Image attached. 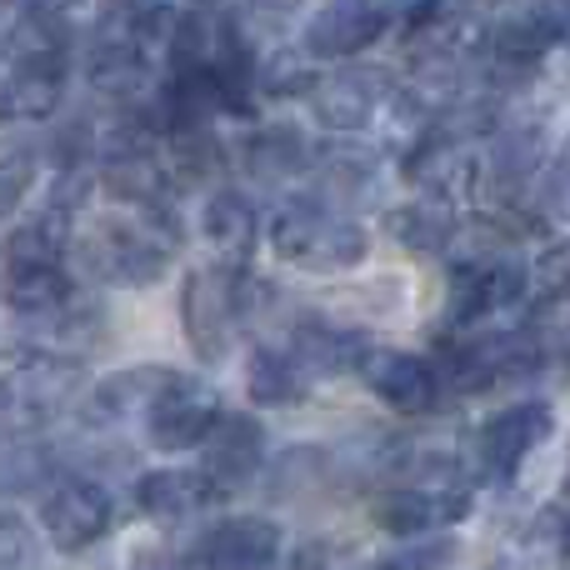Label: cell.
Wrapping results in <instances>:
<instances>
[{"label": "cell", "instance_id": "obj_1", "mask_svg": "<svg viewBox=\"0 0 570 570\" xmlns=\"http://www.w3.org/2000/svg\"><path fill=\"white\" fill-rule=\"evenodd\" d=\"M271 250L285 266L315 271V276H335L365 261L371 236L351 210H331L311 196H295L271 216Z\"/></svg>", "mask_w": 570, "mask_h": 570}, {"label": "cell", "instance_id": "obj_2", "mask_svg": "<svg viewBox=\"0 0 570 570\" xmlns=\"http://www.w3.org/2000/svg\"><path fill=\"white\" fill-rule=\"evenodd\" d=\"M86 385V365L76 355H56V351H10L6 361V425L10 435L40 425L46 415L66 411Z\"/></svg>", "mask_w": 570, "mask_h": 570}, {"label": "cell", "instance_id": "obj_3", "mask_svg": "<svg viewBox=\"0 0 570 570\" xmlns=\"http://www.w3.org/2000/svg\"><path fill=\"white\" fill-rule=\"evenodd\" d=\"M80 261L90 276L116 281L126 291H146L166 276L170 246L160 236H150L146 226H126V220H96L80 236Z\"/></svg>", "mask_w": 570, "mask_h": 570}, {"label": "cell", "instance_id": "obj_4", "mask_svg": "<svg viewBox=\"0 0 570 570\" xmlns=\"http://www.w3.org/2000/svg\"><path fill=\"white\" fill-rule=\"evenodd\" d=\"M220 395L216 385L196 381V375L170 371V381L160 385V395L146 411V435L156 451H196L210 441V431L220 425Z\"/></svg>", "mask_w": 570, "mask_h": 570}, {"label": "cell", "instance_id": "obj_5", "mask_svg": "<svg viewBox=\"0 0 570 570\" xmlns=\"http://www.w3.org/2000/svg\"><path fill=\"white\" fill-rule=\"evenodd\" d=\"M40 525H46V541L66 556H80L90 546H100L116 525V505H110L106 485H96L90 475H66L46 491L40 501Z\"/></svg>", "mask_w": 570, "mask_h": 570}, {"label": "cell", "instance_id": "obj_6", "mask_svg": "<svg viewBox=\"0 0 570 570\" xmlns=\"http://www.w3.org/2000/svg\"><path fill=\"white\" fill-rule=\"evenodd\" d=\"M236 276L240 266H206L190 271L180 285V325H186V341L200 361H220L230 345L240 311H236Z\"/></svg>", "mask_w": 570, "mask_h": 570}, {"label": "cell", "instance_id": "obj_7", "mask_svg": "<svg viewBox=\"0 0 570 570\" xmlns=\"http://www.w3.org/2000/svg\"><path fill=\"white\" fill-rule=\"evenodd\" d=\"M566 36V20L556 6H531L515 10V16L495 20L491 36H485V60H491V80L495 86H521L525 76H535L551 46Z\"/></svg>", "mask_w": 570, "mask_h": 570}, {"label": "cell", "instance_id": "obj_8", "mask_svg": "<svg viewBox=\"0 0 570 570\" xmlns=\"http://www.w3.org/2000/svg\"><path fill=\"white\" fill-rule=\"evenodd\" d=\"M391 96H395V80L381 66H345L311 90V116L321 130L355 136V130H365L381 116V106Z\"/></svg>", "mask_w": 570, "mask_h": 570}, {"label": "cell", "instance_id": "obj_9", "mask_svg": "<svg viewBox=\"0 0 570 570\" xmlns=\"http://www.w3.org/2000/svg\"><path fill=\"white\" fill-rule=\"evenodd\" d=\"M546 435H551V405L515 401L481 421V431H475V465L491 481H511Z\"/></svg>", "mask_w": 570, "mask_h": 570}, {"label": "cell", "instance_id": "obj_10", "mask_svg": "<svg viewBox=\"0 0 570 570\" xmlns=\"http://www.w3.org/2000/svg\"><path fill=\"white\" fill-rule=\"evenodd\" d=\"M401 176L411 180L421 196L451 200L455 206V196H471V190L481 186V156H475V146H465V140H451V136H441V130H425L421 140L405 146Z\"/></svg>", "mask_w": 570, "mask_h": 570}, {"label": "cell", "instance_id": "obj_11", "mask_svg": "<svg viewBox=\"0 0 570 570\" xmlns=\"http://www.w3.org/2000/svg\"><path fill=\"white\" fill-rule=\"evenodd\" d=\"M531 276L515 261H461L451 266V285H445V305H451L455 325H471L491 311H511L525 301Z\"/></svg>", "mask_w": 570, "mask_h": 570}, {"label": "cell", "instance_id": "obj_12", "mask_svg": "<svg viewBox=\"0 0 570 570\" xmlns=\"http://www.w3.org/2000/svg\"><path fill=\"white\" fill-rule=\"evenodd\" d=\"M361 381L371 385L375 401H385L395 415H425L441 401V375L425 355L411 351H371L361 365Z\"/></svg>", "mask_w": 570, "mask_h": 570}, {"label": "cell", "instance_id": "obj_13", "mask_svg": "<svg viewBox=\"0 0 570 570\" xmlns=\"http://www.w3.org/2000/svg\"><path fill=\"white\" fill-rule=\"evenodd\" d=\"M385 26H391V16L375 0H331L305 26V50L315 60H351L365 46H375L385 36Z\"/></svg>", "mask_w": 570, "mask_h": 570}, {"label": "cell", "instance_id": "obj_14", "mask_svg": "<svg viewBox=\"0 0 570 570\" xmlns=\"http://www.w3.org/2000/svg\"><path fill=\"white\" fill-rule=\"evenodd\" d=\"M196 566L206 570H281V525L266 515H236L216 525L200 546Z\"/></svg>", "mask_w": 570, "mask_h": 570}, {"label": "cell", "instance_id": "obj_15", "mask_svg": "<svg viewBox=\"0 0 570 570\" xmlns=\"http://www.w3.org/2000/svg\"><path fill=\"white\" fill-rule=\"evenodd\" d=\"M226 495L230 491L206 465H190V471H150L136 481V505L150 521H186V515L206 511V505H220Z\"/></svg>", "mask_w": 570, "mask_h": 570}, {"label": "cell", "instance_id": "obj_16", "mask_svg": "<svg viewBox=\"0 0 570 570\" xmlns=\"http://www.w3.org/2000/svg\"><path fill=\"white\" fill-rule=\"evenodd\" d=\"M200 451H206V471L226 491H240L266 461V431H261L256 415H220V425L210 431V441Z\"/></svg>", "mask_w": 570, "mask_h": 570}, {"label": "cell", "instance_id": "obj_17", "mask_svg": "<svg viewBox=\"0 0 570 570\" xmlns=\"http://www.w3.org/2000/svg\"><path fill=\"white\" fill-rule=\"evenodd\" d=\"M146 60L150 56L130 36H110V30H100L86 50V80L100 90V96L120 100V106H136L140 90H146V80H150Z\"/></svg>", "mask_w": 570, "mask_h": 570}, {"label": "cell", "instance_id": "obj_18", "mask_svg": "<svg viewBox=\"0 0 570 570\" xmlns=\"http://www.w3.org/2000/svg\"><path fill=\"white\" fill-rule=\"evenodd\" d=\"M200 236L220 256V266H240L256 250V236H261V216L250 206V196H240L230 186L210 190L206 210H200Z\"/></svg>", "mask_w": 570, "mask_h": 570}, {"label": "cell", "instance_id": "obj_19", "mask_svg": "<svg viewBox=\"0 0 570 570\" xmlns=\"http://www.w3.org/2000/svg\"><path fill=\"white\" fill-rule=\"evenodd\" d=\"M240 160H246V170L256 180H266V186H285V180L311 176L321 156H315V146L291 126V120H281V126H261L256 136L246 140Z\"/></svg>", "mask_w": 570, "mask_h": 570}, {"label": "cell", "instance_id": "obj_20", "mask_svg": "<svg viewBox=\"0 0 570 570\" xmlns=\"http://www.w3.org/2000/svg\"><path fill=\"white\" fill-rule=\"evenodd\" d=\"M70 80V60H10L6 70V116L10 120H46L60 110Z\"/></svg>", "mask_w": 570, "mask_h": 570}, {"label": "cell", "instance_id": "obj_21", "mask_svg": "<svg viewBox=\"0 0 570 570\" xmlns=\"http://www.w3.org/2000/svg\"><path fill=\"white\" fill-rule=\"evenodd\" d=\"M291 351L305 371H321V375H345L371 361L375 345L365 341L361 331H345V325H331V321H301L291 335Z\"/></svg>", "mask_w": 570, "mask_h": 570}, {"label": "cell", "instance_id": "obj_22", "mask_svg": "<svg viewBox=\"0 0 570 570\" xmlns=\"http://www.w3.org/2000/svg\"><path fill=\"white\" fill-rule=\"evenodd\" d=\"M385 230H391V240H401L405 250H415V256H441L455 240V206L451 200H435V196H415L385 216Z\"/></svg>", "mask_w": 570, "mask_h": 570}, {"label": "cell", "instance_id": "obj_23", "mask_svg": "<svg viewBox=\"0 0 570 570\" xmlns=\"http://www.w3.org/2000/svg\"><path fill=\"white\" fill-rule=\"evenodd\" d=\"M66 246H70V216H60V210L46 206L36 220H20V226H10V236H6V276L60 266Z\"/></svg>", "mask_w": 570, "mask_h": 570}, {"label": "cell", "instance_id": "obj_24", "mask_svg": "<svg viewBox=\"0 0 570 570\" xmlns=\"http://www.w3.org/2000/svg\"><path fill=\"white\" fill-rule=\"evenodd\" d=\"M311 180H315V196L311 200H321V206H331V210H351L355 200L371 196L375 156H371V150H331V156L315 160Z\"/></svg>", "mask_w": 570, "mask_h": 570}, {"label": "cell", "instance_id": "obj_25", "mask_svg": "<svg viewBox=\"0 0 570 570\" xmlns=\"http://www.w3.org/2000/svg\"><path fill=\"white\" fill-rule=\"evenodd\" d=\"M375 525L395 541H421L431 525H445V511H441V491L431 485H395L375 501Z\"/></svg>", "mask_w": 570, "mask_h": 570}, {"label": "cell", "instance_id": "obj_26", "mask_svg": "<svg viewBox=\"0 0 570 570\" xmlns=\"http://www.w3.org/2000/svg\"><path fill=\"white\" fill-rule=\"evenodd\" d=\"M246 395L256 405H295L305 395V365L295 361V351L256 345L246 361Z\"/></svg>", "mask_w": 570, "mask_h": 570}, {"label": "cell", "instance_id": "obj_27", "mask_svg": "<svg viewBox=\"0 0 570 570\" xmlns=\"http://www.w3.org/2000/svg\"><path fill=\"white\" fill-rule=\"evenodd\" d=\"M166 381H170V365H130V371H116L96 385V411L106 421H126V415L146 421L150 401L160 395Z\"/></svg>", "mask_w": 570, "mask_h": 570}, {"label": "cell", "instance_id": "obj_28", "mask_svg": "<svg viewBox=\"0 0 570 570\" xmlns=\"http://www.w3.org/2000/svg\"><path fill=\"white\" fill-rule=\"evenodd\" d=\"M10 60H70V20L56 10L20 6L6 30Z\"/></svg>", "mask_w": 570, "mask_h": 570}, {"label": "cell", "instance_id": "obj_29", "mask_svg": "<svg viewBox=\"0 0 570 570\" xmlns=\"http://www.w3.org/2000/svg\"><path fill=\"white\" fill-rule=\"evenodd\" d=\"M6 305H10V315H20V321H36V315H60L70 305V276L60 266L6 276Z\"/></svg>", "mask_w": 570, "mask_h": 570}, {"label": "cell", "instance_id": "obj_30", "mask_svg": "<svg viewBox=\"0 0 570 570\" xmlns=\"http://www.w3.org/2000/svg\"><path fill=\"white\" fill-rule=\"evenodd\" d=\"M166 166H170V180H180V186H206V180L220 170L216 130L186 126V130H176V136H166Z\"/></svg>", "mask_w": 570, "mask_h": 570}, {"label": "cell", "instance_id": "obj_31", "mask_svg": "<svg viewBox=\"0 0 570 570\" xmlns=\"http://www.w3.org/2000/svg\"><path fill=\"white\" fill-rule=\"evenodd\" d=\"M311 60H315L311 50H276V56H266L261 60V96H281V100L305 96L311 100V90L321 86Z\"/></svg>", "mask_w": 570, "mask_h": 570}, {"label": "cell", "instance_id": "obj_32", "mask_svg": "<svg viewBox=\"0 0 570 570\" xmlns=\"http://www.w3.org/2000/svg\"><path fill=\"white\" fill-rule=\"evenodd\" d=\"M535 216L556 220V226H570V130L561 136V146L551 150L541 180H535Z\"/></svg>", "mask_w": 570, "mask_h": 570}, {"label": "cell", "instance_id": "obj_33", "mask_svg": "<svg viewBox=\"0 0 570 570\" xmlns=\"http://www.w3.org/2000/svg\"><path fill=\"white\" fill-rule=\"evenodd\" d=\"M325 471H331V461H325L315 445H295V451H285L276 461V471H271V495L295 501V495L315 491V485L325 481Z\"/></svg>", "mask_w": 570, "mask_h": 570}, {"label": "cell", "instance_id": "obj_34", "mask_svg": "<svg viewBox=\"0 0 570 570\" xmlns=\"http://www.w3.org/2000/svg\"><path fill=\"white\" fill-rule=\"evenodd\" d=\"M96 146H100V136L86 116H66L46 136V156H50L56 170H86V160L96 156Z\"/></svg>", "mask_w": 570, "mask_h": 570}, {"label": "cell", "instance_id": "obj_35", "mask_svg": "<svg viewBox=\"0 0 570 570\" xmlns=\"http://www.w3.org/2000/svg\"><path fill=\"white\" fill-rule=\"evenodd\" d=\"M525 551L541 570H556L561 561H570V511L566 505H546L535 515L531 535H525Z\"/></svg>", "mask_w": 570, "mask_h": 570}, {"label": "cell", "instance_id": "obj_36", "mask_svg": "<svg viewBox=\"0 0 570 570\" xmlns=\"http://www.w3.org/2000/svg\"><path fill=\"white\" fill-rule=\"evenodd\" d=\"M56 471L50 465V451L40 441H26V435H10V445H6V491L10 495H26V491H36L46 475Z\"/></svg>", "mask_w": 570, "mask_h": 570}, {"label": "cell", "instance_id": "obj_37", "mask_svg": "<svg viewBox=\"0 0 570 570\" xmlns=\"http://www.w3.org/2000/svg\"><path fill=\"white\" fill-rule=\"evenodd\" d=\"M535 291L546 301H570V236L551 240V246L535 256Z\"/></svg>", "mask_w": 570, "mask_h": 570}, {"label": "cell", "instance_id": "obj_38", "mask_svg": "<svg viewBox=\"0 0 570 570\" xmlns=\"http://www.w3.org/2000/svg\"><path fill=\"white\" fill-rule=\"evenodd\" d=\"M90 186H100V176H90V170H56V186H50V200H46V206L76 220L80 206L90 200Z\"/></svg>", "mask_w": 570, "mask_h": 570}, {"label": "cell", "instance_id": "obj_39", "mask_svg": "<svg viewBox=\"0 0 570 570\" xmlns=\"http://www.w3.org/2000/svg\"><path fill=\"white\" fill-rule=\"evenodd\" d=\"M100 331H106V321H100L96 305H66V311L56 315V335H60V345H70V351L90 345Z\"/></svg>", "mask_w": 570, "mask_h": 570}, {"label": "cell", "instance_id": "obj_40", "mask_svg": "<svg viewBox=\"0 0 570 570\" xmlns=\"http://www.w3.org/2000/svg\"><path fill=\"white\" fill-rule=\"evenodd\" d=\"M36 561V535L20 515H6L0 521V570H30Z\"/></svg>", "mask_w": 570, "mask_h": 570}, {"label": "cell", "instance_id": "obj_41", "mask_svg": "<svg viewBox=\"0 0 570 570\" xmlns=\"http://www.w3.org/2000/svg\"><path fill=\"white\" fill-rule=\"evenodd\" d=\"M291 570H345V546L315 535V541H305L301 551L291 556Z\"/></svg>", "mask_w": 570, "mask_h": 570}, {"label": "cell", "instance_id": "obj_42", "mask_svg": "<svg viewBox=\"0 0 570 570\" xmlns=\"http://www.w3.org/2000/svg\"><path fill=\"white\" fill-rule=\"evenodd\" d=\"M30 170H36V160H30L26 150H10L6 166H0V186H6V216H16V210H20V196H26V186H30Z\"/></svg>", "mask_w": 570, "mask_h": 570}, {"label": "cell", "instance_id": "obj_43", "mask_svg": "<svg viewBox=\"0 0 570 570\" xmlns=\"http://www.w3.org/2000/svg\"><path fill=\"white\" fill-rule=\"evenodd\" d=\"M126 570H190V561L176 551V546H136Z\"/></svg>", "mask_w": 570, "mask_h": 570}, {"label": "cell", "instance_id": "obj_44", "mask_svg": "<svg viewBox=\"0 0 570 570\" xmlns=\"http://www.w3.org/2000/svg\"><path fill=\"white\" fill-rule=\"evenodd\" d=\"M16 6H30V10H56V16H70L80 0H16Z\"/></svg>", "mask_w": 570, "mask_h": 570}, {"label": "cell", "instance_id": "obj_45", "mask_svg": "<svg viewBox=\"0 0 570 570\" xmlns=\"http://www.w3.org/2000/svg\"><path fill=\"white\" fill-rule=\"evenodd\" d=\"M556 10H561V20L570 26V0H556Z\"/></svg>", "mask_w": 570, "mask_h": 570}]
</instances>
